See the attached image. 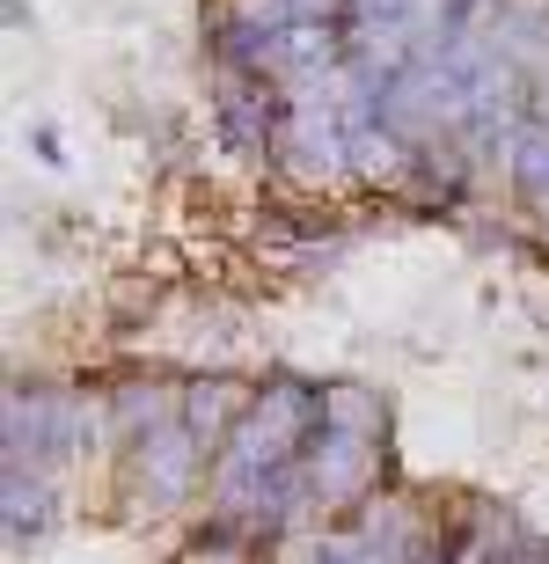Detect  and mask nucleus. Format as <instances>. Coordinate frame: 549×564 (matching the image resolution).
Returning <instances> with one entry per match:
<instances>
[{"label": "nucleus", "instance_id": "f257e3e1", "mask_svg": "<svg viewBox=\"0 0 549 564\" xmlns=\"http://www.w3.org/2000/svg\"><path fill=\"white\" fill-rule=\"evenodd\" d=\"M8 447L0 462L8 469H44V477H66L74 462L103 455V397L88 381H52V375H15L8 381Z\"/></svg>", "mask_w": 549, "mask_h": 564}, {"label": "nucleus", "instance_id": "f03ea898", "mask_svg": "<svg viewBox=\"0 0 549 564\" xmlns=\"http://www.w3.org/2000/svg\"><path fill=\"white\" fill-rule=\"evenodd\" d=\"M110 469H118L110 484H118V499H125V521H176V513H190V506H206L212 455L184 433V425H169V433L140 440L132 455H118Z\"/></svg>", "mask_w": 549, "mask_h": 564}, {"label": "nucleus", "instance_id": "7ed1b4c3", "mask_svg": "<svg viewBox=\"0 0 549 564\" xmlns=\"http://www.w3.org/2000/svg\"><path fill=\"white\" fill-rule=\"evenodd\" d=\"M300 469H308V491H316V513L338 521L352 506L381 499L396 484V447H374L360 433H338V425H316L308 447H300Z\"/></svg>", "mask_w": 549, "mask_h": 564}, {"label": "nucleus", "instance_id": "20e7f679", "mask_svg": "<svg viewBox=\"0 0 549 564\" xmlns=\"http://www.w3.org/2000/svg\"><path fill=\"white\" fill-rule=\"evenodd\" d=\"M96 397H103V462H118L140 440L184 425V375H169V367H140L132 359V367L96 381Z\"/></svg>", "mask_w": 549, "mask_h": 564}, {"label": "nucleus", "instance_id": "39448f33", "mask_svg": "<svg viewBox=\"0 0 549 564\" xmlns=\"http://www.w3.org/2000/svg\"><path fill=\"white\" fill-rule=\"evenodd\" d=\"M206 118H212V140L228 147L234 162L272 169L278 126H286V82H272V74H212Z\"/></svg>", "mask_w": 549, "mask_h": 564}, {"label": "nucleus", "instance_id": "423d86ee", "mask_svg": "<svg viewBox=\"0 0 549 564\" xmlns=\"http://www.w3.org/2000/svg\"><path fill=\"white\" fill-rule=\"evenodd\" d=\"M256 403V381L234 375V367H190L184 375V433L206 447V455H220L234 440V425L250 419Z\"/></svg>", "mask_w": 549, "mask_h": 564}, {"label": "nucleus", "instance_id": "0eeeda50", "mask_svg": "<svg viewBox=\"0 0 549 564\" xmlns=\"http://www.w3.org/2000/svg\"><path fill=\"white\" fill-rule=\"evenodd\" d=\"M0 521H8V550H37V543H52V535H59V521H66L59 477H44V469H8Z\"/></svg>", "mask_w": 549, "mask_h": 564}, {"label": "nucleus", "instance_id": "6e6552de", "mask_svg": "<svg viewBox=\"0 0 549 564\" xmlns=\"http://www.w3.org/2000/svg\"><path fill=\"white\" fill-rule=\"evenodd\" d=\"M322 425L360 433L374 447H396V403L381 381H322Z\"/></svg>", "mask_w": 549, "mask_h": 564}, {"label": "nucleus", "instance_id": "1a4fd4ad", "mask_svg": "<svg viewBox=\"0 0 549 564\" xmlns=\"http://www.w3.org/2000/svg\"><path fill=\"white\" fill-rule=\"evenodd\" d=\"M30 154H37L44 169H66V147H59V126H44V118H37V126H30Z\"/></svg>", "mask_w": 549, "mask_h": 564}]
</instances>
